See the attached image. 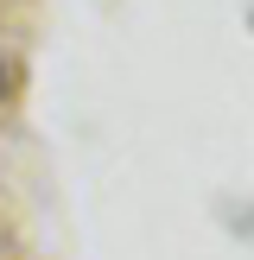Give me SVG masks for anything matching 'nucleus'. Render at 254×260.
I'll return each instance as SVG.
<instances>
[{"label":"nucleus","mask_w":254,"mask_h":260,"mask_svg":"<svg viewBox=\"0 0 254 260\" xmlns=\"http://www.w3.org/2000/svg\"><path fill=\"white\" fill-rule=\"evenodd\" d=\"M13 95V63H7V51H0V102Z\"/></svg>","instance_id":"f257e3e1"}]
</instances>
